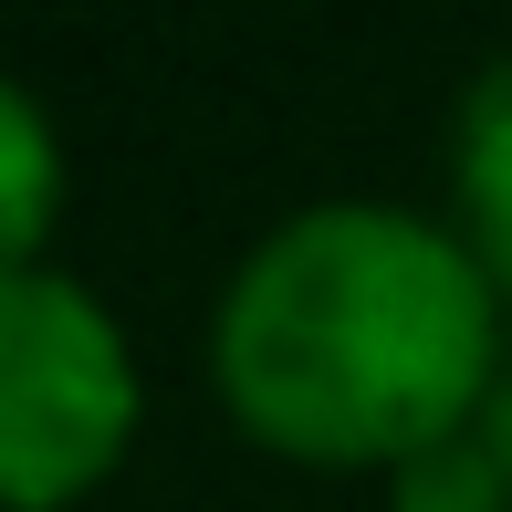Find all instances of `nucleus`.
<instances>
[{
  "mask_svg": "<svg viewBox=\"0 0 512 512\" xmlns=\"http://www.w3.org/2000/svg\"><path fill=\"white\" fill-rule=\"evenodd\" d=\"M136 439V356L74 272L32 262L0 283V492L11 512H63Z\"/></svg>",
  "mask_w": 512,
  "mask_h": 512,
  "instance_id": "obj_2",
  "label": "nucleus"
},
{
  "mask_svg": "<svg viewBox=\"0 0 512 512\" xmlns=\"http://www.w3.org/2000/svg\"><path fill=\"white\" fill-rule=\"evenodd\" d=\"M398 512H512V492H502L481 439H450V450H429V460L398 471Z\"/></svg>",
  "mask_w": 512,
  "mask_h": 512,
  "instance_id": "obj_5",
  "label": "nucleus"
},
{
  "mask_svg": "<svg viewBox=\"0 0 512 512\" xmlns=\"http://www.w3.org/2000/svg\"><path fill=\"white\" fill-rule=\"evenodd\" d=\"M220 398L262 450L408 471L481 429L502 387V283L471 241L377 199L283 220L209 324Z\"/></svg>",
  "mask_w": 512,
  "mask_h": 512,
  "instance_id": "obj_1",
  "label": "nucleus"
},
{
  "mask_svg": "<svg viewBox=\"0 0 512 512\" xmlns=\"http://www.w3.org/2000/svg\"><path fill=\"white\" fill-rule=\"evenodd\" d=\"M460 220L481 272L512 293V63H492L460 105Z\"/></svg>",
  "mask_w": 512,
  "mask_h": 512,
  "instance_id": "obj_3",
  "label": "nucleus"
},
{
  "mask_svg": "<svg viewBox=\"0 0 512 512\" xmlns=\"http://www.w3.org/2000/svg\"><path fill=\"white\" fill-rule=\"evenodd\" d=\"M42 230H53V126H42L32 84L0 95V241H11V272L42 262Z\"/></svg>",
  "mask_w": 512,
  "mask_h": 512,
  "instance_id": "obj_4",
  "label": "nucleus"
},
{
  "mask_svg": "<svg viewBox=\"0 0 512 512\" xmlns=\"http://www.w3.org/2000/svg\"><path fill=\"white\" fill-rule=\"evenodd\" d=\"M471 439L492 450V471H502V492H512V377L492 387V408H481V429H471Z\"/></svg>",
  "mask_w": 512,
  "mask_h": 512,
  "instance_id": "obj_6",
  "label": "nucleus"
}]
</instances>
